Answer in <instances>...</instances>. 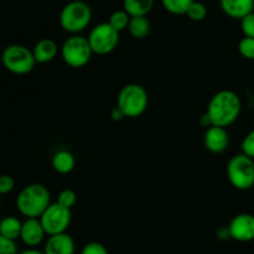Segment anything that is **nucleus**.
<instances>
[{
  "label": "nucleus",
  "mask_w": 254,
  "mask_h": 254,
  "mask_svg": "<svg viewBox=\"0 0 254 254\" xmlns=\"http://www.w3.org/2000/svg\"><path fill=\"white\" fill-rule=\"evenodd\" d=\"M151 25L146 16H131L128 25V31L134 39H145L150 34Z\"/></svg>",
  "instance_id": "f3484780"
},
{
  "label": "nucleus",
  "mask_w": 254,
  "mask_h": 254,
  "mask_svg": "<svg viewBox=\"0 0 254 254\" xmlns=\"http://www.w3.org/2000/svg\"><path fill=\"white\" fill-rule=\"evenodd\" d=\"M149 94L141 84H126L117 96V106L122 109L126 118H138L146 111Z\"/></svg>",
  "instance_id": "20e7f679"
},
{
  "label": "nucleus",
  "mask_w": 254,
  "mask_h": 254,
  "mask_svg": "<svg viewBox=\"0 0 254 254\" xmlns=\"http://www.w3.org/2000/svg\"><path fill=\"white\" fill-rule=\"evenodd\" d=\"M57 202L60 205L64 206L67 208H72L77 202V195L73 190H69V189H66V190H62L61 192L57 196Z\"/></svg>",
  "instance_id": "b1692460"
},
{
  "label": "nucleus",
  "mask_w": 254,
  "mask_h": 254,
  "mask_svg": "<svg viewBox=\"0 0 254 254\" xmlns=\"http://www.w3.org/2000/svg\"><path fill=\"white\" fill-rule=\"evenodd\" d=\"M222 11L232 19H242L254 11V0H220Z\"/></svg>",
  "instance_id": "4468645a"
},
{
  "label": "nucleus",
  "mask_w": 254,
  "mask_h": 254,
  "mask_svg": "<svg viewBox=\"0 0 254 254\" xmlns=\"http://www.w3.org/2000/svg\"><path fill=\"white\" fill-rule=\"evenodd\" d=\"M0 236H1V232H0Z\"/></svg>",
  "instance_id": "473e14b6"
},
{
  "label": "nucleus",
  "mask_w": 254,
  "mask_h": 254,
  "mask_svg": "<svg viewBox=\"0 0 254 254\" xmlns=\"http://www.w3.org/2000/svg\"><path fill=\"white\" fill-rule=\"evenodd\" d=\"M40 221H41L47 236L64 233L71 225V208L60 205L57 201L54 203H50L49 207L40 216Z\"/></svg>",
  "instance_id": "1a4fd4ad"
},
{
  "label": "nucleus",
  "mask_w": 254,
  "mask_h": 254,
  "mask_svg": "<svg viewBox=\"0 0 254 254\" xmlns=\"http://www.w3.org/2000/svg\"><path fill=\"white\" fill-rule=\"evenodd\" d=\"M74 241L68 233L49 236L45 243V254H74Z\"/></svg>",
  "instance_id": "ddd939ff"
},
{
  "label": "nucleus",
  "mask_w": 254,
  "mask_h": 254,
  "mask_svg": "<svg viewBox=\"0 0 254 254\" xmlns=\"http://www.w3.org/2000/svg\"><path fill=\"white\" fill-rule=\"evenodd\" d=\"M130 17V15H129L124 9L116 10V11L112 12V15L109 16L108 22L112 25V27H114V29L117 30V31L122 32L124 31V30L128 29Z\"/></svg>",
  "instance_id": "412c9836"
},
{
  "label": "nucleus",
  "mask_w": 254,
  "mask_h": 254,
  "mask_svg": "<svg viewBox=\"0 0 254 254\" xmlns=\"http://www.w3.org/2000/svg\"><path fill=\"white\" fill-rule=\"evenodd\" d=\"M0 254H19L15 241L0 236Z\"/></svg>",
  "instance_id": "c85d7f7f"
},
{
  "label": "nucleus",
  "mask_w": 254,
  "mask_h": 254,
  "mask_svg": "<svg viewBox=\"0 0 254 254\" xmlns=\"http://www.w3.org/2000/svg\"><path fill=\"white\" fill-rule=\"evenodd\" d=\"M242 111L240 96L231 89H222L213 94L207 106V116L212 126L227 128L235 123Z\"/></svg>",
  "instance_id": "f257e3e1"
},
{
  "label": "nucleus",
  "mask_w": 254,
  "mask_h": 254,
  "mask_svg": "<svg viewBox=\"0 0 254 254\" xmlns=\"http://www.w3.org/2000/svg\"><path fill=\"white\" fill-rule=\"evenodd\" d=\"M203 144L210 153L221 154L230 145V135L226 128L217 126H211L206 128L203 135Z\"/></svg>",
  "instance_id": "f8f14e48"
},
{
  "label": "nucleus",
  "mask_w": 254,
  "mask_h": 254,
  "mask_svg": "<svg viewBox=\"0 0 254 254\" xmlns=\"http://www.w3.org/2000/svg\"><path fill=\"white\" fill-rule=\"evenodd\" d=\"M188 17L192 21H202L203 19L207 15V7L203 2L201 1H195L193 0L192 4L190 5V7L188 9V12H186Z\"/></svg>",
  "instance_id": "4be33fe9"
},
{
  "label": "nucleus",
  "mask_w": 254,
  "mask_h": 254,
  "mask_svg": "<svg viewBox=\"0 0 254 254\" xmlns=\"http://www.w3.org/2000/svg\"><path fill=\"white\" fill-rule=\"evenodd\" d=\"M47 236L44 226H42L40 218H26L22 222L20 240L27 247L35 248L44 242L45 237Z\"/></svg>",
  "instance_id": "9b49d317"
},
{
  "label": "nucleus",
  "mask_w": 254,
  "mask_h": 254,
  "mask_svg": "<svg viewBox=\"0 0 254 254\" xmlns=\"http://www.w3.org/2000/svg\"><path fill=\"white\" fill-rule=\"evenodd\" d=\"M238 51L245 59L254 60V37H243L238 44Z\"/></svg>",
  "instance_id": "5701e85b"
},
{
  "label": "nucleus",
  "mask_w": 254,
  "mask_h": 254,
  "mask_svg": "<svg viewBox=\"0 0 254 254\" xmlns=\"http://www.w3.org/2000/svg\"><path fill=\"white\" fill-rule=\"evenodd\" d=\"M227 178L237 190H251L254 188V159L243 153L232 156L227 164Z\"/></svg>",
  "instance_id": "423d86ee"
},
{
  "label": "nucleus",
  "mask_w": 254,
  "mask_h": 254,
  "mask_svg": "<svg viewBox=\"0 0 254 254\" xmlns=\"http://www.w3.org/2000/svg\"><path fill=\"white\" fill-rule=\"evenodd\" d=\"M193 0H161L163 7L173 15H186Z\"/></svg>",
  "instance_id": "aec40b11"
},
{
  "label": "nucleus",
  "mask_w": 254,
  "mask_h": 254,
  "mask_svg": "<svg viewBox=\"0 0 254 254\" xmlns=\"http://www.w3.org/2000/svg\"><path fill=\"white\" fill-rule=\"evenodd\" d=\"M1 64L10 73L22 76L30 73L35 68L37 62L32 54V50H30L29 47L20 44H11L2 50Z\"/></svg>",
  "instance_id": "39448f33"
},
{
  "label": "nucleus",
  "mask_w": 254,
  "mask_h": 254,
  "mask_svg": "<svg viewBox=\"0 0 254 254\" xmlns=\"http://www.w3.org/2000/svg\"><path fill=\"white\" fill-rule=\"evenodd\" d=\"M228 236L238 242H251L254 240V216L251 213H240L231 220L228 225Z\"/></svg>",
  "instance_id": "9d476101"
},
{
  "label": "nucleus",
  "mask_w": 254,
  "mask_h": 254,
  "mask_svg": "<svg viewBox=\"0 0 254 254\" xmlns=\"http://www.w3.org/2000/svg\"><path fill=\"white\" fill-rule=\"evenodd\" d=\"M59 20L64 31L79 34L91 24L92 9L83 0H72L62 7Z\"/></svg>",
  "instance_id": "7ed1b4c3"
},
{
  "label": "nucleus",
  "mask_w": 254,
  "mask_h": 254,
  "mask_svg": "<svg viewBox=\"0 0 254 254\" xmlns=\"http://www.w3.org/2000/svg\"><path fill=\"white\" fill-rule=\"evenodd\" d=\"M15 188V180L12 176L6 175H0V195H7L11 192Z\"/></svg>",
  "instance_id": "bb28decb"
},
{
  "label": "nucleus",
  "mask_w": 254,
  "mask_h": 254,
  "mask_svg": "<svg viewBox=\"0 0 254 254\" xmlns=\"http://www.w3.org/2000/svg\"><path fill=\"white\" fill-rule=\"evenodd\" d=\"M32 54L37 64H49L57 57L59 46L52 39H41L34 46Z\"/></svg>",
  "instance_id": "2eb2a0df"
},
{
  "label": "nucleus",
  "mask_w": 254,
  "mask_h": 254,
  "mask_svg": "<svg viewBox=\"0 0 254 254\" xmlns=\"http://www.w3.org/2000/svg\"><path fill=\"white\" fill-rule=\"evenodd\" d=\"M19 254H45V252H40V251L34 250V248H30V250L22 251V252L19 253Z\"/></svg>",
  "instance_id": "2f4dec72"
},
{
  "label": "nucleus",
  "mask_w": 254,
  "mask_h": 254,
  "mask_svg": "<svg viewBox=\"0 0 254 254\" xmlns=\"http://www.w3.org/2000/svg\"><path fill=\"white\" fill-rule=\"evenodd\" d=\"M21 227L22 222L14 216H7L0 221V232H1L2 237L7 238V240L15 241L20 238Z\"/></svg>",
  "instance_id": "a211bd4d"
},
{
  "label": "nucleus",
  "mask_w": 254,
  "mask_h": 254,
  "mask_svg": "<svg viewBox=\"0 0 254 254\" xmlns=\"http://www.w3.org/2000/svg\"><path fill=\"white\" fill-rule=\"evenodd\" d=\"M0 197H1V195H0Z\"/></svg>",
  "instance_id": "72a5a7b5"
},
{
  "label": "nucleus",
  "mask_w": 254,
  "mask_h": 254,
  "mask_svg": "<svg viewBox=\"0 0 254 254\" xmlns=\"http://www.w3.org/2000/svg\"><path fill=\"white\" fill-rule=\"evenodd\" d=\"M154 6V0H123V9L130 16H146Z\"/></svg>",
  "instance_id": "6ab92c4d"
},
{
  "label": "nucleus",
  "mask_w": 254,
  "mask_h": 254,
  "mask_svg": "<svg viewBox=\"0 0 254 254\" xmlns=\"http://www.w3.org/2000/svg\"><path fill=\"white\" fill-rule=\"evenodd\" d=\"M241 30L247 37H254V11L241 19Z\"/></svg>",
  "instance_id": "393cba45"
},
{
  "label": "nucleus",
  "mask_w": 254,
  "mask_h": 254,
  "mask_svg": "<svg viewBox=\"0 0 254 254\" xmlns=\"http://www.w3.org/2000/svg\"><path fill=\"white\" fill-rule=\"evenodd\" d=\"M93 51L88 39L79 34L71 35L61 46V57L64 64L72 68H82L92 59Z\"/></svg>",
  "instance_id": "0eeeda50"
},
{
  "label": "nucleus",
  "mask_w": 254,
  "mask_h": 254,
  "mask_svg": "<svg viewBox=\"0 0 254 254\" xmlns=\"http://www.w3.org/2000/svg\"><path fill=\"white\" fill-rule=\"evenodd\" d=\"M87 39L93 54L104 56L112 54L118 47L119 32L108 21L101 22L91 30Z\"/></svg>",
  "instance_id": "6e6552de"
},
{
  "label": "nucleus",
  "mask_w": 254,
  "mask_h": 254,
  "mask_svg": "<svg viewBox=\"0 0 254 254\" xmlns=\"http://www.w3.org/2000/svg\"><path fill=\"white\" fill-rule=\"evenodd\" d=\"M241 149H242L243 154L254 159V129L243 138L242 144H241Z\"/></svg>",
  "instance_id": "a878e982"
},
{
  "label": "nucleus",
  "mask_w": 254,
  "mask_h": 254,
  "mask_svg": "<svg viewBox=\"0 0 254 254\" xmlns=\"http://www.w3.org/2000/svg\"><path fill=\"white\" fill-rule=\"evenodd\" d=\"M76 166L74 155L68 150H59L52 156V168L56 173L66 175L69 174Z\"/></svg>",
  "instance_id": "dca6fc26"
},
{
  "label": "nucleus",
  "mask_w": 254,
  "mask_h": 254,
  "mask_svg": "<svg viewBox=\"0 0 254 254\" xmlns=\"http://www.w3.org/2000/svg\"><path fill=\"white\" fill-rule=\"evenodd\" d=\"M81 254H109V252L102 243L89 242L82 248Z\"/></svg>",
  "instance_id": "cd10ccee"
},
{
  "label": "nucleus",
  "mask_w": 254,
  "mask_h": 254,
  "mask_svg": "<svg viewBox=\"0 0 254 254\" xmlns=\"http://www.w3.org/2000/svg\"><path fill=\"white\" fill-rule=\"evenodd\" d=\"M200 123H201V126L205 127V128H208V127L212 126V123H211V121H210V117L207 116V113H203L202 116H201Z\"/></svg>",
  "instance_id": "7c9ffc66"
},
{
  "label": "nucleus",
  "mask_w": 254,
  "mask_h": 254,
  "mask_svg": "<svg viewBox=\"0 0 254 254\" xmlns=\"http://www.w3.org/2000/svg\"><path fill=\"white\" fill-rule=\"evenodd\" d=\"M51 203V193L42 184H30L16 196V208L25 218H40Z\"/></svg>",
  "instance_id": "f03ea898"
},
{
  "label": "nucleus",
  "mask_w": 254,
  "mask_h": 254,
  "mask_svg": "<svg viewBox=\"0 0 254 254\" xmlns=\"http://www.w3.org/2000/svg\"><path fill=\"white\" fill-rule=\"evenodd\" d=\"M111 117H112V119L116 122H122L123 119H126V116H124V113L122 112V109L119 108L118 106H116L114 108H112Z\"/></svg>",
  "instance_id": "c756f323"
}]
</instances>
